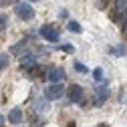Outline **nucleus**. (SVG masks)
<instances>
[{
  "label": "nucleus",
  "instance_id": "nucleus-1",
  "mask_svg": "<svg viewBox=\"0 0 127 127\" xmlns=\"http://www.w3.org/2000/svg\"><path fill=\"white\" fill-rule=\"evenodd\" d=\"M40 36L49 42H59L61 40V28L55 24H42L40 26Z\"/></svg>",
  "mask_w": 127,
  "mask_h": 127
},
{
  "label": "nucleus",
  "instance_id": "nucleus-2",
  "mask_svg": "<svg viewBox=\"0 0 127 127\" xmlns=\"http://www.w3.org/2000/svg\"><path fill=\"white\" fill-rule=\"evenodd\" d=\"M107 97H109V85L101 83L99 87H95V91H93V105L95 107H101L107 101Z\"/></svg>",
  "mask_w": 127,
  "mask_h": 127
},
{
  "label": "nucleus",
  "instance_id": "nucleus-3",
  "mask_svg": "<svg viewBox=\"0 0 127 127\" xmlns=\"http://www.w3.org/2000/svg\"><path fill=\"white\" fill-rule=\"evenodd\" d=\"M67 95H69V99H71L73 103L85 105V91H83L81 85H71V87L67 89Z\"/></svg>",
  "mask_w": 127,
  "mask_h": 127
},
{
  "label": "nucleus",
  "instance_id": "nucleus-4",
  "mask_svg": "<svg viewBox=\"0 0 127 127\" xmlns=\"http://www.w3.org/2000/svg\"><path fill=\"white\" fill-rule=\"evenodd\" d=\"M63 95H65V87H63L61 83L59 85H51L44 89V99L46 101H55V99H61Z\"/></svg>",
  "mask_w": 127,
  "mask_h": 127
},
{
  "label": "nucleus",
  "instance_id": "nucleus-5",
  "mask_svg": "<svg viewBox=\"0 0 127 127\" xmlns=\"http://www.w3.org/2000/svg\"><path fill=\"white\" fill-rule=\"evenodd\" d=\"M14 14H16L20 20H30V18H34V8L30 4H16Z\"/></svg>",
  "mask_w": 127,
  "mask_h": 127
},
{
  "label": "nucleus",
  "instance_id": "nucleus-6",
  "mask_svg": "<svg viewBox=\"0 0 127 127\" xmlns=\"http://www.w3.org/2000/svg\"><path fill=\"white\" fill-rule=\"evenodd\" d=\"M63 79H65V71H63V69H53V71L49 73V81H51L53 85H59Z\"/></svg>",
  "mask_w": 127,
  "mask_h": 127
},
{
  "label": "nucleus",
  "instance_id": "nucleus-7",
  "mask_svg": "<svg viewBox=\"0 0 127 127\" xmlns=\"http://www.w3.org/2000/svg\"><path fill=\"white\" fill-rule=\"evenodd\" d=\"M8 121L14 123V125H16V123H22V111H20L18 107H14L10 113H8Z\"/></svg>",
  "mask_w": 127,
  "mask_h": 127
},
{
  "label": "nucleus",
  "instance_id": "nucleus-8",
  "mask_svg": "<svg viewBox=\"0 0 127 127\" xmlns=\"http://www.w3.org/2000/svg\"><path fill=\"white\" fill-rule=\"evenodd\" d=\"M34 63H36V59H34L32 55H22V57H20V67L30 69V67H34Z\"/></svg>",
  "mask_w": 127,
  "mask_h": 127
},
{
  "label": "nucleus",
  "instance_id": "nucleus-9",
  "mask_svg": "<svg viewBox=\"0 0 127 127\" xmlns=\"http://www.w3.org/2000/svg\"><path fill=\"white\" fill-rule=\"evenodd\" d=\"M32 109L36 111V113H40V111H46V109H49V101H46V99H36Z\"/></svg>",
  "mask_w": 127,
  "mask_h": 127
},
{
  "label": "nucleus",
  "instance_id": "nucleus-10",
  "mask_svg": "<svg viewBox=\"0 0 127 127\" xmlns=\"http://www.w3.org/2000/svg\"><path fill=\"white\" fill-rule=\"evenodd\" d=\"M26 44H28V40L24 38L22 42H18V44H14V46H12V49H10V53H12V55H18V53H20V51L24 49V46H26Z\"/></svg>",
  "mask_w": 127,
  "mask_h": 127
},
{
  "label": "nucleus",
  "instance_id": "nucleus-11",
  "mask_svg": "<svg viewBox=\"0 0 127 127\" xmlns=\"http://www.w3.org/2000/svg\"><path fill=\"white\" fill-rule=\"evenodd\" d=\"M109 53H111V55H117V57H121V55L125 53V46H123V42H119L117 46H113V49H109Z\"/></svg>",
  "mask_w": 127,
  "mask_h": 127
},
{
  "label": "nucleus",
  "instance_id": "nucleus-12",
  "mask_svg": "<svg viewBox=\"0 0 127 127\" xmlns=\"http://www.w3.org/2000/svg\"><path fill=\"white\" fill-rule=\"evenodd\" d=\"M26 75L32 79V77H42V73H40V69L38 67H30V69H26Z\"/></svg>",
  "mask_w": 127,
  "mask_h": 127
},
{
  "label": "nucleus",
  "instance_id": "nucleus-13",
  "mask_svg": "<svg viewBox=\"0 0 127 127\" xmlns=\"http://www.w3.org/2000/svg\"><path fill=\"white\" fill-rule=\"evenodd\" d=\"M73 69H75V71H79V73H83V75H85V73H89V69L83 65V63H79V61H75V63H73Z\"/></svg>",
  "mask_w": 127,
  "mask_h": 127
},
{
  "label": "nucleus",
  "instance_id": "nucleus-14",
  "mask_svg": "<svg viewBox=\"0 0 127 127\" xmlns=\"http://www.w3.org/2000/svg\"><path fill=\"white\" fill-rule=\"evenodd\" d=\"M69 30H71V32H81L83 28H81V24H79L77 20H71L69 22Z\"/></svg>",
  "mask_w": 127,
  "mask_h": 127
},
{
  "label": "nucleus",
  "instance_id": "nucleus-15",
  "mask_svg": "<svg viewBox=\"0 0 127 127\" xmlns=\"http://www.w3.org/2000/svg\"><path fill=\"white\" fill-rule=\"evenodd\" d=\"M93 79H95V81H103V69L101 67H97L93 71Z\"/></svg>",
  "mask_w": 127,
  "mask_h": 127
},
{
  "label": "nucleus",
  "instance_id": "nucleus-16",
  "mask_svg": "<svg viewBox=\"0 0 127 127\" xmlns=\"http://www.w3.org/2000/svg\"><path fill=\"white\" fill-rule=\"evenodd\" d=\"M6 63H8V57H6V55H0V69H4Z\"/></svg>",
  "mask_w": 127,
  "mask_h": 127
},
{
  "label": "nucleus",
  "instance_id": "nucleus-17",
  "mask_svg": "<svg viewBox=\"0 0 127 127\" xmlns=\"http://www.w3.org/2000/svg\"><path fill=\"white\" fill-rule=\"evenodd\" d=\"M61 51H65V53H73V46H71V44H63V46H61Z\"/></svg>",
  "mask_w": 127,
  "mask_h": 127
},
{
  "label": "nucleus",
  "instance_id": "nucleus-18",
  "mask_svg": "<svg viewBox=\"0 0 127 127\" xmlns=\"http://www.w3.org/2000/svg\"><path fill=\"white\" fill-rule=\"evenodd\" d=\"M4 22H6V16H4V14H0V30H2V28L6 26Z\"/></svg>",
  "mask_w": 127,
  "mask_h": 127
},
{
  "label": "nucleus",
  "instance_id": "nucleus-19",
  "mask_svg": "<svg viewBox=\"0 0 127 127\" xmlns=\"http://www.w3.org/2000/svg\"><path fill=\"white\" fill-rule=\"evenodd\" d=\"M10 2H16V0H0V6H6V4H10Z\"/></svg>",
  "mask_w": 127,
  "mask_h": 127
},
{
  "label": "nucleus",
  "instance_id": "nucleus-20",
  "mask_svg": "<svg viewBox=\"0 0 127 127\" xmlns=\"http://www.w3.org/2000/svg\"><path fill=\"white\" fill-rule=\"evenodd\" d=\"M2 125H4V117H2V115H0V127H2Z\"/></svg>",
  "mask_w": 127,
  "mask_h": 127
},
{
  "label": "nucleus",
  "instance_id": "nucleus-21",
  "mask_svg": "<svg viewBox=\"0 0 127 127\" xmlns=\"http://www.w3.org/2000/svg\"><path fill=\"white\" fill-rule=\"evenodd\" d=\"M28 2H36V0H28Z\"/></svg>",
  "mask_w": 127,
  "mask_h": 127
}]
</instances>
